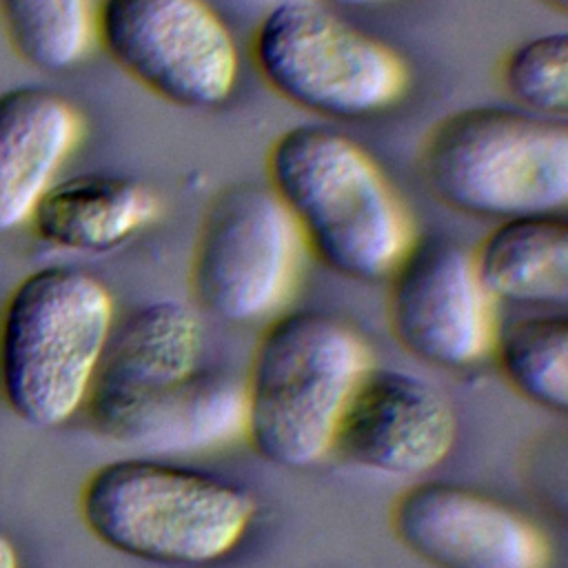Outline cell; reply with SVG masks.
Returning <instances> with one entry per match:
<instances>
[{
	"instance_id": "20",
	"label": "cell",
	"mask_w": 568,
	"mask_h": 568,
	"mask_svg": "<svg viewBox=\"0 0 568 568\" xmlns=\"http://www.w3.org/2000/svg\"><path fill=\"white\" fill-rule=\"evenodd\" d=\"M0 568H18L16 548L2 530H0Z\"/></svg>"
},
{
	"instance_id": "11",
	"label": "cell",
	"mask_w": 568,
	"mask_h": 568,
	"mask_svg": "<svg viewBox=\"0 0 568 568\" xmlns=\"http://www.w3.org/2000/svg\"><path fill=\"white\" fill-rule=\"evenodd\" d=\"M390 526L433 568H548L544 532L515 508L475 488L422 481L395 499Z\"/></svg>"
},
{
	"instance_id": "14",
	"label": "cell",
	"mask_w": 568,
	"mask_h": 568,
	"mask_svg": "<svg viewBox=\"0 0 568 568\" xmlns=\"http://www.w3.org/2000/svg\"><path fill=\"white\" fill-rule=\"evenodd\" d=\"M69 100L42 87L0 93V233L29 222L80 138Z\"/></svg>"
},
{
	"instance_id": "8",
	"label": "cell",
	"mask_w": 568,
	"mask_h": 568,
	"mask_svg": "<svg viewBox=\"0 0 568 568\" xmlns=\"http://www.w3.org/2000/svg\"><path fill=\"white\" fill-rule=\"evenodd\" d=\"M302 237L268 186L233 184L209 206L191 257V293L211 315L246 324L288 297Z\"/></svg>"
},
{
	"instance_id": "13",
	"label": "cell",
	"mask_w": 568,
	"mask_h": 568,
	"mask_svg": "<svg viewBox=\"0 0 568 568\" xmlns=\"http://www.w3.org/2000/svg\"><path fill=\"white\" fill-rule=\"evenodd\" d=\"M95 433L164 459L222 448L244 435V388L229 375L197 368L118 413Z\"/></svg>"
},
{
	"instance_id": "17",
	"label": "cell",
	"mask_w": 568,
	"mask_h": 568,
	"mask_svg": "<svg viewBox=\"0 0 568 568\" xmlns=\"http://www.w3.org/2000/svg\"><path fill=\"white\" fill-rule=\"evenodd\" d=\"M490 353L506 384L526 402L564 415L568 408V317L544 308L495 328Z\"/></svg>"
},
{
	"instance_id": "12",
	"label": "cell",
	"mask_w": 568,
	"mask_h": 568,
	"mask_svg": "<svg viewBox=\"0 0 568 568\" xmlns=\"http://www.w3.org/2000/svg\"><path fill=\"white\" fill-rule=\"evenodd\" d=\"M200 353L202 324L191 306L155 300L131 311L113 324L82 406L93 433L135 402L191 377Z\"/></svg>"
},
{
	"instance_id": "2",
	"label": "cell",
	"mask_w": 568,
	"mask_h": 568,
	"mask_svg": "<svg viewBox=\"0 0 568 568\" xmlns=\"http://www.w3.org/2000/svg\"><path fill=\"white\" fill-rule=\"evenodd\" d=\"M255 515L257 501L242 484L149 455L98 466L80 490V517L100 544L164 566L224 559Z\"/></svg>"
},
{
	"instance_id": "7",
	"label": "cell",
	"mask_w": 568,
	"mask_h": 568,
	"mask_svg": "<svg viewBox=\"0 0 568 568\" xmlns=\"http://www.w3.org/2000/svg\"><path fill=\"white\" fill-rule=\"evenodd\" d=\"M93 36L142 89L182 109H213L235 91V38L206 0H100Z\"/></svg>"
},
{
	"instance_id": "21",
	"label": "cell",
	"mask_w": 568,
	"mask_h": 568,
	"mask_svg": "<svg viewBox=\"0 0 568 568\" xmlns=\"http://www.w3.org/2000/svg\"><path fill=\"white\" fill-rule=\"evenodd\" d=\"M328 2H335V4H344V7H368V4H377V2H384V0H328Z\"/></svg>"
},
{
	"instance_id": "6",
	"label": "cell",
	"mask_w": 568,
	"mask_h": 568,
	"mask_svg": "<svg viewBox=\"0 0 568 568\" xmlns=\"http://www.w3.org/2000/svg\"><path fill=\"white\" fill-rule=\"evenodd\" d=\"M253 62L273 93L333 120L386 111L406 91L402 58L313 0H282L253 33Z\"/></svg>"
},
{
	"instance_id": "3",
	"label": "cell",
	"mask_w": 568,
	"mask_h": 568,
	"mask_svg": "<svg viewBox=\"0 0 568 568\" xmlns=\"http://www.w3.org/2000/svg\"><path fill=\"white\" fill-rule=\"evenodd\" d=\"M371 366L364 337L322 311L277 315L262 333L244 388V437L280 468L331 455L342 410Z\"/></svg>"
},
{
	"instance_id": "22",
	"label": "cell",
	"mask_w": 568,
	"mask_h": 568,
	"mask_svg": "<svg viewBox=\"0 0 568 568\" xmlns=\"http://www.w3.org/2000/svg\"><path fill=\"white\" fill-rule=\"evenodd\" d=\"M539 2H544L546 7H550L555 11H561V13L568 9V0H539Z\"/></svg>"
},
{
	"instance_id": "15",
	"label": "cell",
	"mask_w": 568,
	"mask_h": 568,
	"mask_svg": "<svg viewBox=\"0 0 568 568\" xmlns=\"http://www.w3.org/2000/svg\"><path fill=\"white\" fill-rule=\"evenodd\" d=\"M158 211V195L144 182L118 173H82L53 182L29 222L55 248L106 253L146 229Z\"/></svg>"
},
{
	"instance_id": "1",
	"label": "cell",
	"mask_w": 568,
	"mask_h": 568,
	"mask_svg": "<svg viewBox=\"0 0 568 568\" xmlns=\"http://www.w3.org/2000/svg\"><path fill=\"white\" fill-rule=\"evenodd\" d=\"M266 175L302 244L342 277L384 280L413 242L386 175L344 133L324 126L280 133L266 155Z\"/></svg>"
},
{
	"instance_id": "16",
	"label": "cell",
	"mask_w": 568,
	"mask_h": 568,
	"mask_svg": "<svg viewBox=\"0 0 568 568\" xmlns=\"http://www.w3.org/2000/svg\"><path fill=\"white\" fill-rule=\"evenodd\" d=\"M473 262L493 302L532 308L568 302V224L559 213L499 220Z\"/></svg>"
},
{
	"instance_id": "10",
	"label": "cell",
	"mask_w": 568,
	"mask_h": 568,
	"mask_svg": "<svg viewBox=\"0 0 568 568\" xmlns=\"http://www.w3.org/2000/svg\"><path fill=\"white\" fill-rule=\"evenodd\" d=\"M455 439V408L430 379L368 366L342 410L331 453L368 473L419 477L448 457Z\"/></svg>"
},
{
	"instance_id": "19",
	"label": "cell",
	"mask_w": 568,
	"mask_h": 568,
	"mask_svg": "<svg viewBox=\"0 0 568 568\" xmlns=\"http://www.w3.org/2000/svg\"><path fill=\"white\" fill-rule=\"evenodd\" d=\"M506 93L519 109L566 120L568 113V38L566 31L541 33L515 44L499 71Z\"/></svg>"
},
{
	"instance_id": "4",
	"label": "cell",
	"mask_w": 568,
	"mask_h": 568,
	"mask_svg": "<svg viewBox=\"0 0 568 568\" xmlns=\"http://www.w3.org/2000/svg\"><path fill=\"white\" fill-rule=\"evenodd\" d=\"M113 324V297L91 273L47 266L20 280L0 317V388L11 413L40 428L73 417Z\"/></svg>"
},
{
	"instance_id": "18",
	"label": "cell",
	"mask_w": 568,
	"mask_h": 568,
	"mask_svg": "<svg viewBox=\"0 0 568 568\" xmlns=\"http://www.w3.org/2000/svg\"><path fill=\"white\" fill-rule=\"evenodd\" d=\"M91 0H0V20L16 55L33 69L75 67L93 38Z\"/></svg>"
},
{
	"instance_id": "5",
	"label": "cell",
	"mask_w": 568,
	"mask_h": 568,
	"mask_svg": "<svg viewBox=\"0 0 568 568\" xmlns=\"http://www.w3.org/2000/svg\"><path fill=\"white\" fill-rule=\"evenodd\" d=\"M422 171L437 200L464 215L559 213L568 202V126L519 106L464 109L428 133Z\"/></svg>"
},
{
	"instance_id": "9",
	"label": "cell",
	"mask_w": 568,
	"mask_h": 568,
	"mask_svg": "<svg viewBox=\"0 0 568 568\" xmlns=\"http://www.w3.org/2000/svg\"><path fill=\"white\" fill-rule=\"evenodd\" d=\"M388 326L415 359L459 371L493 346V300L473 251L442 235L413 240L388 273Z\"/></svg>"
}]
</instances>
